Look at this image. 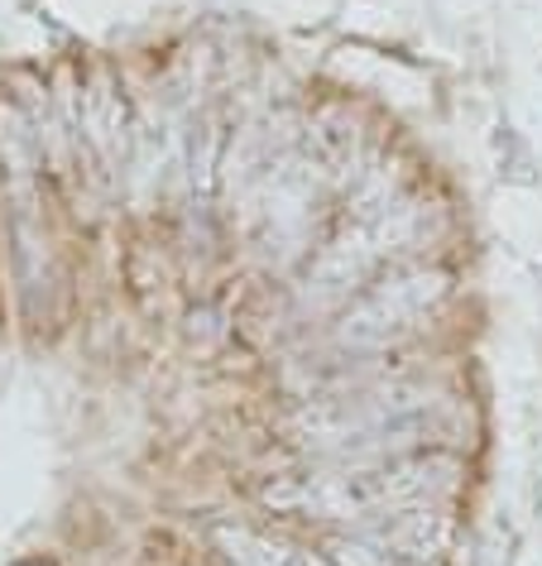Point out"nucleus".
Masks as SVG:
<instances>
[{"mask_svg": "<svg viewBox=\"0 0 542 566\" xmlns=\"http://www.w3.org/2000/svg\"><path fill=\"white\" fill-rule=\"evenodd\" d=\"M456 394L427 375H384L355 389L326 394L293 418V432L317 461H384L408 451H437L451 428Z\"/></svg>", "mask_w": 542, "mask_h": 566, "instance_id": "f257e3e1", "label": "nucleus"}, {"mask_svg": "<svg viewBox=\"0 0 542 566\" xmlns=\"http://www.w3.org/2000/svg\"><path fill=\"white\" fill-rule=\"evenodd\" d=\"M461 490V461L451 451H408L384 461H322L303 475H289L264 490V504L308 523H365L408 514V509L451 504Z\"/></svg>", "mask_w": 542, "mask_h": 566, "instance_id": "f03ea898", "label": "nucleus"}, {"mask_svg": "<svg viewBox=\"0 0 542 566\" xmlns=\"http://www.w3.org/2000/svg\"><path fill=\"white\" fill-rule=\"evenodd\" d=\"M427 221H432V207L427 202H394V207L384 202L375 211H361V221L312 260L303 293L312 303H336V298L361 293L365 283H375V274L389 260L423 245Z\"/></svg>", "mask_w": 542, "mask_h": 566, "instance_id": "7ed1b4c3", "label": "nucleus"}, {"mask_svg": "<svg viewBox=\"0 0 542 566\" xmlns=\"http://www.w3.org/2000/svg\"><path fill=\"white\" fill-rule=\"evenodd\" d=\"M447 293L451 283L441 269H398L394 279H379L355 293L332 336L341 350H389L408 332H418L447 303Z\"/></svg>", "mask_w": 542, "mask_h": 566, "instance_id": "20e7f679", "label": "nucleus"}]
</instances>
